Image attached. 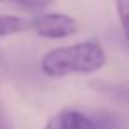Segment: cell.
<instances>
[{
  "instance_id": "obj_8",
  "label": "cell",
  "mask_w": 129,
  "mask_h": 129,
  "mask_svg": "<svg viewBox=\"0 0 129 129\" xmlns=\"http://www.w3.org/2000/svg\"><path fill=\"white\" fill-rule=\"evenodd\" d=\"M2 4H11V0H0Z\"/></svg>"
},
{
  "instance_id": "obj_6",
  "label": "cell",
  "mask_w": 129,
  "mask_h": 129,
  "mask_svg": "<svg viewBox=\"0 0 129 129\" xmlns=\"http://www.w3.org/2000/svg\"><path fill=\"white\" fill-rule=\"evenodd\" d=\"M55 0H11V4H16L18 7L28 9V11H37V9H44L48 6H51Z\"/></svg>"
},
{
  "instance_id": "obj_7",
  "label": "cell",
  "mask_w": 129,
  "mask_h": 129,
  "mask_svg": "<svg viewBox=\"0 0 129 129\" xmlns=\"http://www.w3.org/2000/svg\"><path fill=\"white\" fill-rule=\"evenodd\" d=\"M0 129H11V124H9V120H7L2 106H0Z\"/></svg>"
},
{
  "instance_id": "obj_1",
  "label": "cell",
  "mask_w": 129,
  "mask_h": 129,
  "mask_svg": "<svg viewBox=\"0 0 129 129\" xmlns=\"http://www.w3.org/2000/svg\"><path fill=\"white\" fill-rule=\"evenodd\" d=\"M106 53L99 41L87 39L76 44L50 50L41 58V71L51 78L67 74H92L104 67Z\"/></svg>"
},
{
  "instance_id": "obj_3",
  "label": "cell",
  "mask_w": 129,
  "mask_h": 129,
  "mask_svg": "<svg viewBox=\"0 0 129 129\" xmlns=\"http://www.w3.org/2000/svg\"><path fill=\"white\" fill-rule=\"evenodd\" d=\"M28 30L44 39H66L78 32V21L64 13H44L28 21Z\"/></svg>"
},
{
  "instance_id": "obj_2",
  "label": "cell",
  "mask_w": 129,
  "mask_h": 129,
  "mask_svg": "<svg viewBox=\"0 0 129 129\" xmlns=\"http://www.w3.org/2000/svg\"><path fill=\"white\" fill-rule=\"evenodd\" d=\"M118 122L110 113L83 111L76 108H64L57 111L44 125V129H117Z\"/></svg>"
},
{
  "instance_id": "obj_4",
  "label": "cell",
  "mask_w": 129,
  "mask_h": 129,
  "mask_svg": "<svg viewBox=\"0 0 129 129\" xmlns=\"http://www.w3.org/2000/svg\"><path fill=\"white\" fill-rule=\"evenodd\" d=\"M28 30V21L14 14H0V39Z\"/></svg>"
},
{
  "instance_id": "obj_5",
  "label": "cell",
  "mask_w": 129,
  "mask_h": 129,
  "mask_svg": "<svg viewBox=\"0 0 129 129\" xmlns=\"http://www.w3.org/2000/svg\"><path fill=\"white\" fill-rule=\"evenodd\" d=\"M115 9H117V16L124 30V36L129 41V0H115Z\"/></svg>"
}]
</instances>
